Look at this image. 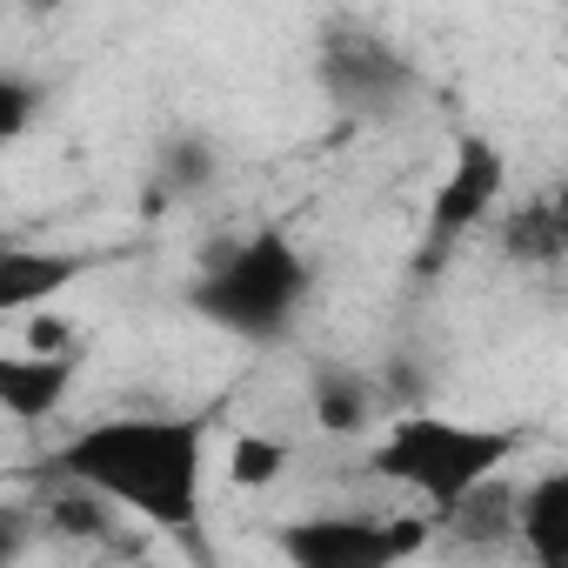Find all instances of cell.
Wrapping results in <instances>:
<instances>
[{
	"label": "cell",
	"instance_id": "obj_1",
	"mask_svg": "<svg viewBox=\"0 0 568 568\" xmlns=\"http://www.w3.org/2000/svg\"><path fill=\"white\" fill-rule=\"evenodd\" d=\"M48 468L101 508H121L161 535H201L207 428L194 415H101L74 428Z\"/></svg>",
	"mask_w": 568,
	"mask_h": 568
},
{
	"label": "cell",
	"instance_id": "obj_12",
	"mask_svg": "<svg viewBox=\"0 0 568 568\" xmlns=\"http://www.w3.org/2000/svg\"><path fill=\"white\" fill-rule=\"evenodd\" d=\"M508 247L555 261V247H561V234H555V214H548V207H515V214H508Z\"/></svg>",
	"mask_w": 568,
	"mask_h": 568
},
{
	"label": "cell",
	"instance_id": "obj_5",
	"mask_svg": "<svg viewBox=\"0 0 568 568\" xmlns=\"http://www.w3.org/2000/svg\"><path fill=\"white\" fill-rule=\"evenodd\" d=\"M501 194H508V161H501V148L481 141V134H462L455 168H448V181L435 187V207H428L435 241H455V234H468L475 221L501 214Z\"/></svg>",
	"mask_w": 568,
	"mask_h": 568
},
{
	"label": "cell",
	"instance_id": "obj_10",
	"mask_svg": "<svg viewBox=\"0 0 568 568\" xmlns=\"http://www.w3.org/2000/svg\"><path fill=\"white\" fill-rule=\"evenodd\" d=\"M368 415H375V402H368V388H362L355 375L328 368V375L315 382V422H322L328 435H362Z\"/></svg>",
	"mask_w": 568,
	"mask_h": 568
},
{
	"label": "cell",
	"instance_id": "obj_13",
	"mask_svg": "<svg viewBox=\"0 0 568 568\" xmlns=\"http://www.w3.org/2000/svg\"><path fill=\"white\" fill-rule=\"evenodd\" d=\"M21 328V342L14 348H28V355H48V362H61V355H74V335H68V322L61 315H28V322H14Z\"/></svg>",
	"mask_w": 568,
	"mask_h": 568
},
{
	"label": "cell",
	"instance_id": "obj_2",
	"mask_svg": "<svg viewBox=\"0 0 568 568\" xmlns=\"http://www.w3.org/2000/svg\"><path fill=\"white\" fill-rule=\"evenodd\" d=\"M521 455L515 428L495 422H462V415H395L368 455V468L395 488H408L428 521H442L448 508H462L475 488L501 481V468Z\"/></svg>",
	"mask_w": 568,
	"mask_h": 568
},
{
	"label": "cell",
	"instance_id": "obj_3",
	"mask_svg": "<svg viewBox=\"0 0 568 568\" xmlns=\"http://www.w3.org/2000/svg\"><path fill=\"white\" fill-rule=\"evenodd\" d=\"M302 295H308V254L281 227H261V234L234 241L194 281V315H207L227 335L267 342V335L288 328V315L302 308Z\"/></svg>",
	"mask_w": 568,
	"mask_h": 568
},
{
	"label": "cell",
	"instance_id": "obj_14",
	"mask_svg": "<svg viewBox=\"0 0 568 568\" xmlns=\"http://www.w3.org/2000/svg\"><path fill=\"white\" fill-rule=\"evenodd\" d=\"M14 555H21V521L0 515V568H14Z\"/></svg>",
	"mask_w": 568,
	"mask_h": 568
},
{
	"label": "cell",
	"instance_id": "obj_9",
	"mask_svg": "<svg viewBox=\"0 0 568 568\" xmlns=\"http://www.w3.org/2000/svg\"><path fill=\"white\" fill-rule=\"evenodd\" d=\"M288 462H295V448L281 435H261V428H241L227 442V481L234 488H274L281 475H288Z\"/></svg>",
	"mask_w": 568,
	"mask_h": 568
},
{
	"label": "cell",
	"instance_id": "obj_6",
	"mask_svg": "<svg viewBox=\"0 0 568 568\" xmlns=\"http://www.w3.org/2000/svg\"><path fill=\"white\" fill-rule=\"evenodd\" d=\"M88 274L74 247H34V241H0V322H28L54 295H68Z\"/></svg>",
	"mask_w": 568,
	"mask_h": 568
},
{
	"label": "cell",
	"instance_id": "obj_11",
	"mask_svg": "<svg viewBox=\"0 0 568 568\" xmlns=\"http://www.w3.org/2000/svg\"><path fill=\"white\" fill-rule=\"evenodd\" d=\"M34 108H41L34 81H21V74H0V148H14V141L28 134Z\"/></svg>",
	"mask_w": 568,
	"mask_h": 568
},
{
	"label": "cell",
	"instance_id": "obj_4",
	"mask_svg": "<svg viewBox=\"0 0 568 568\" xmlns=\"http://www.w3.org/2000/svg\"><path fill=\"white\" fill-rule=\"evenodd\" d=\"M281 555L288 568H402L395 535L382 515H355V508H322V515H295L281 521Z\"/></svg>",
	"mask_w": 568,
	"mask_h": 568
},
{
	"label": "cell",
	"instance_id": "obj_7",
	"mask_svg": "<svg viewBox=\"0 0 568 568\" xmlns=\"http://www.w3.org/2000/svg\"><path fill=\"white\" fill-rule=\"evenodd\" d=\"M74 355L48 362V355H28V348H0V415L21 422V428H41L68 408L74 395Z\"/></svg>",
	"mask_w": 568,
	"mask_h": 568
},
{
	"label": "cell",
	"instance_id": "obj_8",
	"mask_svg": "<svg viewBox=\"0 0 568 568\" xmlns=\"http://www.w3.org/2000/svg\"><path fill=\"white\" fill-rule=\"evenodd\" d=\"M508 541L528 555V568H568V475L561 468H541L515 495Z\"/></svg>",
	"mask_w": 568,
	"mask_h": 568
}]
</instances>
